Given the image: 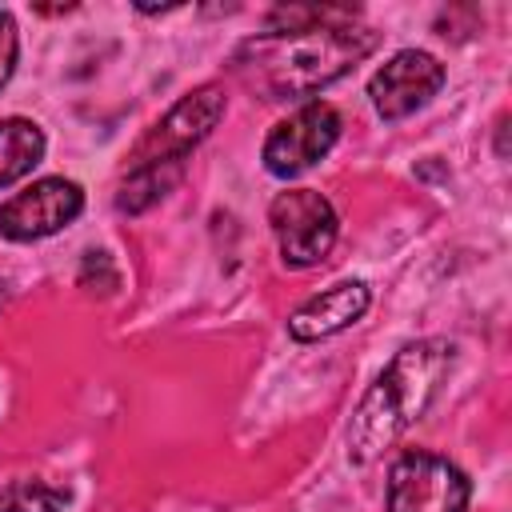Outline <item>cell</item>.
<instances>
[{
	"instance_id": "cell-1",
	"label": "cell",
	"mask_w": 512,
	"mask_h": 512,
	"mask_svg": "<svg viewBox=\"0 0 512 512\" xmlns=\"http://www.w3.org/2000/svg\"><path fill=\"white\" fill-rule=\"evenodd\" d=\"M380 32L344 24H316L300 32H264L248 40L236 56L240 76L260 88L268 100H304L356 68L368 52H376Z\"/></svg>"
},
{
	"instance_id": "cell-2",
	"label": "cell",
	"mask_w": 512,
	"mask_h": 512,
	"mask_svg": "<svg viewBox=\"0 0 512 512\" xmlns=\"http://www.w3.org/2000/svg\"><path fill=\"white\" fill-rule=\"evenodd\" d=\"M456 364V344L428 336L404 344L372 380V388L360 396L352 424H348V456L356 464H368L388 448L396 436H404L440 396V384L448 380Z\"/></svg>"
},
{
	"instance_id": "cell-3",
	"label": "cell",
	"mask_w": 512,
	"mask_h": 512,
	"mask_svg": "<svg viewBox=\"0 0 512 512\" xmlns=\"http://www.w3.org/2000/svg\"><path fill=\"white\" fill-rule=\"evenodd\" d=\"M472 480L448 456L412 448L392 460L384 512H468Z\"/></svg>"
},
{
	"instance_id": "cell-4",
	"label": "cell",
	"mask_w": 512,
	"mask_h": 512,
	"mask_svg": "<svg viewBox=\"0 0 512 512\" xmlns=\"http://www.w3.org/2000/svg\"><path fill=\"white\" fill-rule=\"evenodd\" d=\"M268 224L280 248V260L288 268H316L336 236H340V216L332 200L316 188H288L268 204Z\"/></svg>"
},
{
	"instance_id": "cell-5",
	"label": "cell",
	"mask_w": 512,
	"mask_h": 512,
	"mask_svg": "<svg viewBox=\"0 0 512 512\" xmlns=\"http://www.w3.org/2000/svg\"><path fill=\"white\" fill-rule=\"evenodd\" d=\"M224 108H228V96H224L220 84H204V88L180 96V100L148 128V136L136 144L132 168H140V164H172V160L184 164V156L220 124Z\"/></svg>"
},
{
	"instance_id": "cell-6",
	"label": "cell",
	"mask_w": 512,
	"mask_h": 512,
	"mask_svg": "<svg viewBox=\"0 0 512 512\" xmlns=\"http://www.w3.org/2000/svg\"><path fill=\"white\" fill-rule=\"evenodd\" d=\"M336 140H340V112L328 100H308L292 116L272 124L260 160L272 176L292 180V176L308 172L316 160H324Z\"/></svg>"
},
{
	"instance_id": "cell-7",
	"label": "cell",
	"mask_w": 512,
	"mask_h": 512,
	"mask_svg": "<svg viewBox=\"0 0 512 512\" xmlns=\"http://www.w3.org/2000/svg\"><path fill=\"white\" fill-rule=\"evenodd\" d=\"M84 212V188L68 176H40L0 204V236L28 244L56 236Z\"/></svg>"
},
{
	"instance_id": "cell-8",
	"label": "cell",
	"mask_w": 512,
	"mask_h": 512,
	"mask_svg": "<svg viewBox=\"0 0 512 512\" xmlns=\"http://www.w3.org/2000/svg\"><path fill=\"white\" fill-rule=\"evenodd\" d=\"M440 88H444V64L424 48H400L372 72L368 100L380 120H404L416 108H424Z\"/></svg>"
},
{
	"instance_id": "cell-9",
	"label": "cell",
	"mask_w": 512,
	"mask_h": 512,
	"mask_svg": "<svg viewBox=\"0 0 512 512\" xmlns=\"http://www.w3.org/2000/svg\"><path fill=\"white\" fill-rule=\"evenodd\" d=\"M372 304V292L364 280H336L332 288L308 296L292 316H288V336L300 344L312 340H328L336 332H344L348 324H356Z\"/></svg>"
},
{
	"instance_id": "cell-10",
	"label": "cell",
	"mask_w": 512,
	"mask_h": 512,
	"mask_svg": "<svg viewBox=\"0 0 512 512\" xmlns=\"http://www.w3.org/2000/svg\"><path fill=\"white\" fill-rule=\"evenodd\" d=\"M44 128L28 116H8L0 120V188L24 180L40 160H44Z\"/></svg>"
},
{
	"instance_id": "cell-11",
	"label": "cell",
	"mask_w": 512,
	"mask_h": 512,
	"mask_svg": "<svg viewBox=\"0 0 512 512\" xmlns=\"http://www.w3.org/2000/svg\"><path fill=\"white\" fill-rule=\"evenodd\" d=\"M180 172H184L180 160H172V164H140V168H132L128 180H124L120 192H116V208L128 212V216L152 208L156 200L168 196V188L180 180Z\"/></svg>"
},
{
	"instance_id": "cell-12",
	"label": "cell",
	"mask_w": 512,
	"mask_h": 512,
	"mask_svg": "<svg viewBox=\"0 0 512 512\" xmlns=\"http://www.w3.org/2000/svg\"><path fill=\"white\" fill-rule=\"evenodd\" d=\"M72 500L68 484H48V480H12L0 492V512H64Z\"/></svg>"
},
{
	"instance_id": "cell-13",
	"label": "cell",
	"mask_w": 512,
	"mask_h": 512,
	"mask_svg": "<svg viewBox=\"0 0 512 512\" xmlns=\"http://www.w3.org/2000/svg\"><path fill=\"white\" fill-rule=\"evenodd\" d=\"M16 60H20V32H16L12 12H8V8H0V88L12 80Z\"/></svg>"
},
{
	"instance_id": "cell-14",
	"label": "cell",
	"mask_w": 512,
	"mask_h": 512,
	"mask_svg": "<svg viewBox=\"0 0 512 512\" xmlns=\"http://www.w3.org/2000/svg\"><path fill=\"white\" fill-rule=\"evenodd\" d=\"M96 280H104V292L120 288V272H116V264L108 260V252H88V256H84V264H80V288H88V292H92V284H96Z\"/></svg>"
},
{
	"instance_id": "cell-15",
	"label": "cell",
	"mask_w": 512,
	"mask_h": 512,
	"mask_svg": "<svg viewBox=\"0 0 512 512\" xmlns=\"http://www.w3.org/2000/svg\"><path fill=\"white\" fill-rule=\"evenodd\" d=\"M0 304H4V280H0Z\"/></svg>"
}]
</instances>
